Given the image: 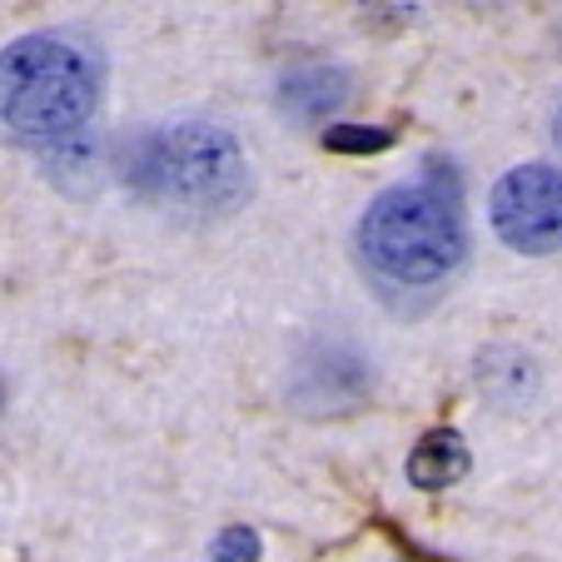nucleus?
<instances>
[{
	"label": "nucleus",
	"instance_id": "obj_1",
	"mask_svg": "<svg viewBox=\"0 0 562 562\" xmlns=\"http://www.w3.org/2000/svg\"><path fill=\"white\" fill-rule=\"evenodd\" d=\"M359 249L393 284H404V289L438 284V279L453 274L468 249L458 194H448L434 180L393 184V190H383L363 210Z\"/></svg>",
	"mask_w": 562,
	"mask_h": 562
},
{
	"label": "nucleus",
	"instance_id": "obj_2",
	"mask_svg": "<svg viewBox=\"0 0 562 562\" xmlns=\"http://www.w3.org/2000/svg\"><path fill=\"white\" fill-rule=\"evenodd\" d=\"M100 105V75L80 45L25 35L0 50V120L21 139H65Z\"/></svg>",
	"mask_w": 562,
	"mask_h": 562
},
{
	"label": "nucleus",
	"instance_id": "obj_3",
	"mask_svg": "<svg viewBox=\"0 0 562 562\" xmlns=\"http://www.w3.org/2000/svg\"><path fill=\"white\" fill-rule=\"evenodd\" d=\"M135 180L159 200L190 204V210H229L245 200L249 175L229 130L184 120L139 139Z\"/></svg>",
	"mask_w": 562,
	"mask_h": 562
},
{
	"label": "nucleus",
	"instance_id": "obj_4",
	"mask_svg": "<svg viewBox=\"0 0 562 562\" xmlns=\"http://www.w3.org/2000/svg\"><path fill=\"white\" fill-rule=\"evenodd\" d=\"M493 229L518 255H558L562 249V170L518 165L493 184Z\"/></svg>",
	"mask_w": 562,
	"mask_h": 562
},
{
	"label": "nucleus",
	"instance_id": "obj_5",
	"mask_svg": "<svg viewBox=\"0 0 562 562\" xmlns=\"http://www.w3.org/2000/svg\"><path fill=\"white\" fill-rule=\"evenodd\" d=\"M468 473V443L463 434H453V428H434V434L418 438V448L408 453V483L414 488H448V483H458V477Z\"/></svg>",
	"mask_w": 562,
	"mask_h": 562
},
{
	"label": "nucleus",
	"instance_id": "obj_6",
	"mask_svg": "<svg viewBox=\"0 0 562 562\" xmlns=\"http://www.w3.org/2000/svg\"><path fill=\"white\" fill-rule=\"evenodd\" d=\"M349 80H344L339 70H324V65H314V70H294L284 80V105L294 110L299 120H324L329 110L344 105V95H349Z\"/></svg>",
	"mask_w": 562,
	"mask_h": 562
},
{
	"label": "nucleus",
	"instance_id": "obj_7",
	"mask_svg": "<svg viewBox=\"0 0 562 562\" xmlns=\"http://www.w3.org/2000/svg\"><path fill=\"white\" fill-rule=\"evenodd\" d=\"M324 145L334 155H379L393 145V130H373V125H334L324 130Z\"/></svg>",
	"mask_w": 562,
	"mask_h": 562
},
{
	"label": "nucleus",
	"instance_id": "obj_8",
	"mask_svg": "<svg viewBox=\"0 0 562 562\" xmlns=\"http://www.w3.org/2000/svg\"><path fill=\"white\" fill-rule=\"evenodd\" d=\"M259 538L249 528H229L220 542H214V562H255Z\"/></svg>",
	"mask_w": 562,
	"mask_h": 562
},
{
	"label": "nucleus",
	"instance_id": "obj_9",
	"mask_svg": "<svg viewBox=\"0 0 562 562\" xmlns=\"http://www.w3.org/2000/svg\"><path fill=\"white\" fill-rule=\"evenodd\" d=\"M552 135H558V149H562V110H558V120H552Z\"/></svg>",
	"mask_w": 562,
	"mask_h": 562
}]
</instances>
